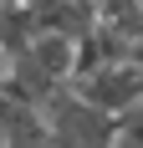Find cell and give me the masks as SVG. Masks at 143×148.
Returning <instances> with one entry per match:
<instances>
[{
  "instance_id": "obj_4",
  "label": "cell",
  "mask_w": 143,
  "mask_h": 148,
  "mask_svg": "<svg viewBox=\"0 0 143 148\" xmlns=\"http://www.w3.org/2000/svg\"><path fill=\"white\" fill-rule=\"evenodd\" d=\"M118 148H143V107L118 118Z\"/></svg>"
},
{
  "instance_id": "obj_5",
  "label": "cell",
  "mask_w": 143,
  "mask_h": 148,
  "mask_svg": "<svg viewBox=\"0 0 143 148\" xmlns=\"http://www.w3.org/2000/svg\"><path fill=\"white\" fill-rule=\"evenodd\" d=\"M0 5H26V0H0Z\"/></svg>"
},
{
  "instance_id": "obj_1",
  "label": "cell",
  "mask_w": 143,
  "mask_h": 148,
  "mask_svg": "<svg viewBox=\"0 0 143 148\" xmlns=\"http://www.w3.org/2000/svg\"><path fill=\"white\" fill-rule=\"evenodd\" d=\"M46 148H118V118L67 87L46 107Z\"/></svg>"
},
{
  "instance_id": "obj_3",
  "label": "cell",
  "mask_w": 143,
  "mask_h": 148,
  "mask_svg": "<svg viewBox=\"0 0 143 148\" xmlns=\"http://www.w3.org/2000/svg\"><path fill=\"white\" fill-rule=\"evenodd\" d=\"M0 92L15 97V102H26V107H36V112H46L67 87H61L56 77H46L31 56H10V66H5V77H0Z\"/></svg>"
},
{
  "instance_id": "obj_2",
  "label": "cell",
  "mask_w": 143,
  "mask_h": 148,
  "mask_svg": "<svg viewBox=\"0 0 143 148\" xmlns=\"http://www.w3.org/2000/svg\"><path fill=\"white\" fill-rule=\"evenodd\" d=\"M72 92H82L87 102H97L113 118H128L143 107V61L123 56V61H102L97 72H87L72 82Z\"/></svg>"
},
{
  "instance_id": "obj_6",
  "label": "cell",
  "mask_w": 143,
  "mask_h": 148,
  "mask_svg": "<svg viewBox=\"0 0 143 148\" xmlns=\"http://www.w3.org/2000/svg\"><path fill=\"white\" fill-rule=\"evenodd\" d=\"M10 148H31V143H10Z\"/></svg>"
}]
</instances>
